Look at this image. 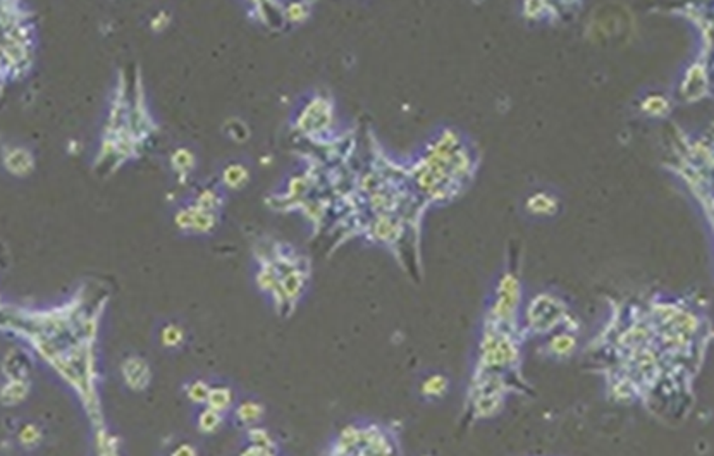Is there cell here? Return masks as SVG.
Returning a JSON list of instances; mask_svg holds the SVG:
<instances>
[{
	"instance_id": "obj_23",
	"label": "cell",
	"mask_w": 714,
	"mask_h": 456,
	"mask_svg": "<svg viewBox=\"0 0 714 456\" xmlns=\"http://www.w3.org/2000/svg\"><path fill=\"white\" fill-rule=\"evenodd\" d=\"M238 456H279V450H267V447L245 445Z\"/></svg>"
},
{
	"instance_id": "obj_20",
	"label": "cell",
	"mask_w": 714,
	"mask_h": 456,
	"mask_svg": "<svg viewBox=\"0 0 714 456\" xmlns=\"http://www.w3.org/2000/svg\"><path fill=\"white\" fill-rule=\"evenodd\" d=\"M644 110H647L649 114H654V116H661V114H664L668 110L666 98L649 97L646 102H644Z\"/></svg>"
},
{
	"instance_id": "obj_3",
	"label": "cell",
	"mask_w": 714,
	"mask_h": 456,
	"mask_svg": "<svg viewBox=\"0 0 714 456\" xmlns=\"http://www.w3.org/2000/svg\"><path fill=\"white\" fill-rule=\"evenodd\" d=\"M331 122V104L324 98H313L298 117V127L303 133H319Z\"/></svg>"
},
{
	"instance_id": "obj_13",
	"label": "cell",
	"mask_w": 714,
	"mask_h": 456,
	"mask_svg": "<svg viewBox=\"0 0 714 456\" xmlns=\"http://www.w3.org/2000/svg\"><path fill=\"white\" fill-rule=\"evenodd\" d=\"M43 439H45L43 427L36 424V422H26V424L21 425V429H19L18 433L19 446L28 451L36 450L38 446H42Z\"/></svg>"
},
{
	"instance_id": "obj_17",
	"label": "cell",
	"mask_w": 714,
	"mask_h": 456,
	"mask_svg": "<svg viewBox=\"0 0 714 456\" xmlns=\"http://www.w3.org/2000/svg\"><path fill=\"white\" fill-rule=\"evenodd\" d=\"M312 14L310 2H293L283 7V19L290 24H301L307 21Z\"/></svg>"
},
{
	"instance_id": "obj_9",
	"label": "cell",
	"mask_w": 714,
	"mask_h": 456,
	"mask_svg": "<svg viewBox=\"0 0 714 456\" xmlns=\"http://www.w3.org/2000/svg\"><path fill=\"white\" fill-rule=\"evenodd\" d=\"M221 181L228 190L239 191L250 183V171L245 164L231 162L222 169Z\"/></svg>"
},
{
	"instance_id": "obj_8",
	"label": "cell",
	"mask_w": 714,
	"mask_h": 456,
	"mask_svg": "<svg viewBox=\"0 0 714 456\" xmlns=\"http://www.w3.org/2000/svg\"><path fill=\"white\" fill-rule=\"evenodd\" d=\"M188 332L181 324L166 322L157 332V341L166 351H177L187 344Z\"/></svg>"
},
{
	"instance_id": "obj_16",
	"label": "cell",
	"mask_w": 714,
	"mask_h": 456,
	"mask_svg": "<svg viewBox=\"0 0 714 456\" xmlns=\"http://www.w3.org/2000/svg\"><path fill=\"white\" fill-rule=\"evenodd\" d=\"M245 439L246 445L267 447V450H279V445L274 435L269 433V429H266L262 425L251 427V429L245 430Z\"/></svg>"
},
{
	"instance_id": "obj_2",
	"label": "cell",
	"mask_w": 714,
	"mask_h": 456,
	"mask_svg": "<svg viewBox=\"0 0 714 456\" xmlns=\"http://www.w3.org/2000/svg\"><path fill=\"white\" fill-rule=\"evenodd\" d=\"M307 279H308L307 270H305L301 265L288 270V272L280 274L279 298L275 307L278 308L295 307L296 303L300 302V298L303 297L305 286H307Z\"/></svg>"
},
{
	"instance_id": "obj_19",
	"label": "cell",
	"mask_w": 714,
	"mask_h": 456,
	"mask_svg": "<svg viewBox=\"0 0 714 456\" xmlns=\"http://www.w3.org/2000/svg\"><path fill=\"white\" fill-rule=\"evenodd\" d=\"M226 133H228V137L231 139H234V142H246L250 137L248 126L238 117H231L229 121L226 122Z\"/></svg>"
},
{
	"instance_id": "obj_11",
	"label": "cell",
	"mask_w": 714,
	"mask_h": 456,
	"mask_svg": "<svg viewBox=\"0 0 714 456\" xmlns=\"http://www.w3.org/2000/svg\"><path fill=\"white\" fill-rule=\"evenodd\" d=\"M210 388H212V382L204 379V377H195V379L188 381L183 386V393L188 403H191L195 408H200V406H205L207 403Z\"/></svg>"
},
{
	"instance_id": "obj_5",
	"label": "cell",
	"mask_w": 714,
	"mask_h": 456,
	"mask_svg": "<svg viewBox=\"0 0 714 456\" xmlns=\"http://www.w3.org/2000/svg\"><path fill=\"white\" fill-rule=\"evenodd\" d=\"M228 415L219 413L216 410L209 408V406H200V408L195 410L193 424H195L196 430L201 435H216L228 424Z\"/></svg>"
},
{
	"instance_id": "obj_4",
	"label": "cell",
	"mask_w": 714,
	"mask_h": 456,
	"mask_svg": "<svg viewBox=\"0 0 714 456\" xmlns=\"http://www.w3.org/2000/svg\"><path fill=\"white\" fill-rule=\"evenodd\" d=\"M266 405L258 400H251V398H246V400H239L234 405V408L231 410L229 418L234 425L239 427L243 430H248L251 427H257L263 422L266 418Z\"/></svg>"
},
{
	"instance_id": "obj_1",
	"label": "cell",
	"mask_w": 714,
	"mask_h": 456,
	"mask_svg": "<svg viewBox=\"0 0 714 456\" xmlns=\"http://www.w3.org/2000/svg\"><path fill=\"white\" fill-rule=\"evenodd\" d=\"M119 373L126 388L133 393L147 391L154 379L150 364L142 355H127L119 365Z\"/></svg>"
},
{
	"instance_id": "obj_15",
	"label": "cell",
	"mask_w": 714,
	"mask_h": 456,
	"mask_svg": "<svg viewBox=\"0 0 714 456\" xmlns=\"http://www.w3.org/2000/svg\"><path fill=\"white\" fill-rule=\"evenodd\" d=\"M527 208L534 216H552L558 208V202L549 193H535L527 200Z\"/></svg>"
},
{
	"instance_id": "obj_12",
	"label": "cell",
	"mask_w": 714,
	"mask_h": 456,
	"mask_svg": "<svg viewBox=\"0 0 714 456\" xmlns=\"http://www.w3.org/2000/svg\"><path fill=\"white\" fill-rule=\"evenodd\" d=\"M189 211H191V234H209L216 231L219 226V213L201 211L193 203L189 205Z\"/></svg>"
},
{
	"instance_id": "obj_18",
	"label": "cell",
	"mask_w": 714,
	"mask_h": 456,
	"mask_svg": "<svg viewBox=\"0 0 714 456\" xmlns=\"http://www.w3.org/2000/svg\"><path fill=\"white\" fill-rule=\"evenodd\" d=\"M31 384L30 381L24 379V377H19V379H12L9 381V384L6 386V391H4V398H6L9 403H21L23 400H26L28 394H30Z\"/></svg>"
},
{
	"instance_id": "obj_6",
	"label": "cell",
	"mask_w": 714,
	"mask_h": 456,
	"mask_svg": "<svg viewBox=\"0 0 714 456\" xmlns=\"http://www.w3.org/2000/svg\"><path fill=\"white\" fill-rule=\"evenodd\" d=\"M4 164H6V169L11 174L19 176V178L31 174L33 169H35L33 154L30 150L23 149V147H12V149L7 150L6 157H4Z\"/></svg>"
},
{
	"instance_id": "obj_10",
	"label": "cell",
	"mask_w": 714,
	"mask_h": 456,
	"mask_svg": "<svg viewBox=\"0 0 714 456\" xmlns=\"http://www.w3.org/2000/svg\"><path fill=\"white\" fill-rule=\"evenodd\" d=\"M171 166H172V171H174L177 174V178H179L184 183V179H187L196 167L195 154H193V150L187 149V147H179V149H176L174 152H172Z\"/></svg>"
},
{
	"instance_id": "obj_21",
	"label": "cell",
	"mask_w": 714,
	"mask_h": 456,
	"mask_svg": "<svg viewBox=\"0 0 714 456\" xmlns=\"http://www.w3.org/2000/svg\"><path fill=\"white\" fill-rule=\"evenodd\" d=\"M169 456H200V451L193 442L181 441L169 451Z\"/></svg>"
},
{
	"instance_id": "obj_7",
	"label": "cell",
	"mask_w": 714,
	"mask_h": 456,
	"mask_svg": "<svg viewBox=\"0 0 714 456\" xmlns=\"http://www.w3.org/2000/svg\"><path fill=\"white\" fill-rule=\"evenodd\" d=\"M236 401L238 396L233 388H229V386L226 384H212L205 406H209V408L216 410V412L222 415H228L229 417L231 410L234 408Z\"/></svg>"
},
{
	"instance_id": "obj_22",
	"label": "cell",
	"mask_w": 714,
	"mask_h": 456,
	"mask_svg": "<svg viewBox=\"0 0 714 456\" xmlns=\"http://www.w3.org/2000/svg\"><path fill=\"white\" fill-rule=\"evenodd\" d=\"M169 24H171V12L162 9V11L157 12V16L152 18L150 30L155 31V33H160V31L166 30Z\"/></svg>"
},
{
	"instance_id": "obj_14",
	"label": "cell",
	"mask_w": 714,
	"mask_h": 456,
	"mask_svg": "<svg viewBox=\"0 0 714 456\" xmlns=\"http://www.w3.org/2000/svg\"><path fill=\"white\" fill-rule=\"evenodd\" d=\"M193 205H196L198 208L207 212L219 213L221 212L222 205H224V196H222L221 191H217L216 188H204L196 193L195 200H193Z\"/></svg>"
}]
</instances>
